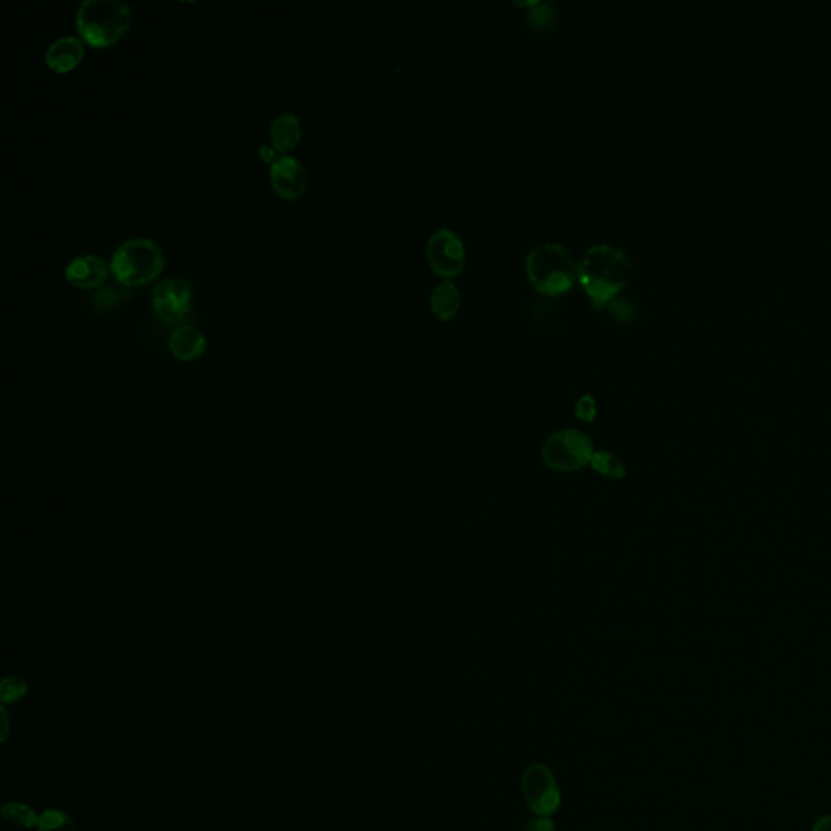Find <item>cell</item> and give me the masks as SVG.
<instances>
[{
    "label": "cell",
    "instance_id": "cell-1",
    "mask_svg": "<svg viewBox=\"0 0 831 831\" xmlns=\"http://www.w3.org/2000/svg\"><path fill=\"white\" fill-rule=\"evenodd\" d=\"M630 260L624 250L609 244L590 247L578 265V281L596 311L621 293L630 280Z\"/></svg>",
    "mask_w": 831,
    "mask_h": 831
},
{
    "label": "cell",
    "instance_id": "cell-2",
    "mask_svg": "<svg viewBox=\"0 0 831 831\" xmlns=\"http://www.w3.org/2000/svg\"><path fill=\"white\" fill-rule=\"evenodd\" d=\"M77 30L93 48H109L129 31L132 9L119 0H85L77 10Z\"/></svg>",
    "mask_w": 831,
    "mask_h": 831
},
{
    "label": "cell",
    "instance_id": "cell-3",
    "mask_svg": "<svg viewBox=\"0 0 831 831\" xmlns=\"http://www.w3.org/2000/svg\"><path fill=\"white\" fill-rule=\"evenodd\" d=\"M526 275L536 291L546 296H560L572 289L578 267L569 250L559 244H541L526 257Z\"/></svg>",
    "mask_w": 831,
    "mask_h": 831
},
{
    "label": "cell",
    "instance_id": "cell-4",
    "mask_svg": "<svg viewBox=\"0 0 831 831\" xmlns=\"http://www.w3.org/2000/svg\"><path fill=\"white\" fill-rule=\"evenodd\" d=\"M163 267V252L156 242L145 237L122 242L112 254L111 273L124 286L147 285L160 275Z\"/></svg>",
    "mask_w": 831,
    "mask_h": 831
},
{
    "label": "cell",
    "instance_id": "cell-5",
    "mask_svg": "<svg viewBox=\"0 0 831 831\" xmlns=\"http://www.w3.org/2000/svg\"><path fill=\"white\" fill-rule=\"evenodd\" d=\"M595 447L590 437L578 429L552 434L543 447V461L551 470L573 473L590 465Z\"/></svg>",
    "mask_w": 831,
    "mask_h": 831
},
{
    "label": "cell",
    "instance_id": "cell-6",
    "mask_svg": "<svg viewBox=\"0 0 831 831\" xmlns=\"http://www.w3.org/2000/svg\"><path fill=\"white\" fill-rule=\"evenodd\" d=\"M526 804L536 815L551 817L560 806V789L552 771L543 763H533L521 776Z\"/></svg>",
    "mask_w": 831,
    "mask_h": 831
},
{
    "label": "cell",
    "instance_id": "cell-7",
    "mask_svg": "<svg viewBox=\"0 0 831 831\" xmlns=\"http://www.w3.org/2000/svg\"><path fill=\"white\" fill-rule=\"evenodd\" d=\"M151 307L163 322H184L192 309V285L186 278L161 281L151 293Z\"/></svg>",
    "mask_w": 831,
    "mask_h": 831
},
{
    "label": "cell",
    "instance_id": "cell-8",
    "mask_svg": "<svg viewBox=\"0 0 831 831\" xmlns=\"http://www.w3.org/2000/svg\"><path fill=\"white\" fill-rule=\"evenodd\" d=\"M427 262L437 275L453 278L465 268V244L450 229H439L427 242Z\"/></svg>",
    "mask_w": 831,
    "mask_h": 831
},
{
    "label": "cell",
    "instance_id": "cell-9",
    "mask_svg": "<svg viewBox=\"0 0 831 831\" xmlns=\"http://www.w3.org/2000/svg\"><path fill=\"white\" fill-rule=\"evenodd\" d=\"M270 182L281 199L296 200L307 187L304 164L294 156L283 155L270 166Z\"/></svg>",
    "mask_w": 831,
    "mask_h": 831
},
{
    "label": "cell",
    "instance_id": "cell-10",
    "mask_svg": "<svg viewBox=\"0 0 831 831\" xmlns=\"http://www.w3.org/2000/svg\"><path fill=\"white\" fill-rule=\"evenodd\" d=\"M108 265L98 255H80L65 268L70 285L80 289H95L108 278Z\"/></svg>",
    "mask_w": 831,
    "mask_h": 831
},
{
    "label": "cell",
    "instance_id": "cell-11",
    "mask_svg": "<svg viewBox=\"0 0 831 831\" xmlns=\"http://www.w3.org/2000/svg\"><path fill=\"white\" fill-rule=\"evenodd\" d=\"M85 56V44L75 36H64L49 46L46 51V64L57 74H67L74 70Z\"/></svg>",
    "mask_w": 831,
    "mask_h": 831
},
{
    "label": "cell",
    "instance_id": "cell-12",
    "mask_svg": "<svg viewBox=\"0 0 831 831\" xmlns=\"http://www.w3.org/2000/svg\"><path fill=\"white\" fill-rule=\"evenodd\" d=\"M301 137V121L294 112H281L273 119L270 125V140H272V147L281 156L298 147Z\"/></svg>",
    "mask_w": 831,
    "mask_h": 831
},
{
    "label": "cell",
    "instance_id": "cell-13",
    "mask_svg": "<svg viewBox=\"0 0 831 831\" xmlns=\"http://www.w3.org/2000/svg\"><path fill=\"white\" fill-rule=\"evenodd\" d=\"M207 348L205 335L199 328L192 325H181L177 327L171 338H169V349L171 353L181 361H195L199 359Z\"/></svg>",
    "mask_w": 831,
    "mask_h": 831
},
{
    "label": "cell",
    "instance_id": "cell-14",
    "mask_svg": "<svg viewBox=\"0 0 831 831\" xmlns=\"http://www.w3.org/2000/svg\"><path fill=\"white\" fill-rule=\"evenodd\" d=\"M461 296L452 281H444L435 286L431 296V311L442 322L452 320L460 311Z\"/></svg>",
    "mask_w": 831,
    "mask_h": 831
},
{
    "label": "cell",
    "instance_id": "cell-15",
    "mask_svg": "<svg viewBox=\"0 0 831 831\" xmlns=\"http://www.w3.org/2000/svg\"><path fill=\"white\" fill-rule=\"evenodd\" d=\"M2 817H4L5 822L12 823L15 827H38L39 815L30 806H26L22 802H7V804H4Z\"/></svg>",
    "mask_w": 831,
    "mask_h": 831
},
{
    "label": "cell",
    "instance_id": "cell-16",
    "mask_svg": "<svg viewBox=\"0 0 831 831\" xmlns=\"http://www.w3.org/2000/svg\"><path fill=\"white\" fill-rule=\"evenodd\" d=\"M590 465L593 466L596 473L601 474L604 478L622 479L627 473L624 463L616 455H612L611 452H606V450L595 452Z\"/></svg>",
    "mask_w": 831,
    "mask_h": 831
},
{
    "label": "cell",
    "instance_id": "cell-17",
    "mask_svg": "<svg viewBox=\"0 0 831 831\" xmlns=\"http://www.w3.org/2000/svg\"><path fill=\"white\" fill-rule=\"evenodd\" d=\"M38 831H78L74 820L67 812L59 809L44 810L39 815Z\"/></svg>",
    "mask_w": 831,
    "mask_h": 831
},
{
    "label": "cell",
    "instance_id": "cell-18",
    "mask_svg": "<svg viewBox=\"0 0 831 831\" xmlns=\"http://www.w3.org/2000/svg\"><path fill=\"white\" fill-rule=\"evenodd\" d=\"M26 692H28V684L23 681L22 677H5L0 684V700L4 705L22 700Z\"/></svg>",
    "mask_w": 831,
    "mask_h": 831
},
{
    "label": "cell",
    "instance_id": "cell-19",
    "mask_svg": "<svg viewBox=\"0 0 831 831\" xmlns=\"http://www.w3.org/2000/svg\"><path fill=\"white\" fill-rule=\"evenodd\" d=\"M575 416L583 422H593L596 418V400L591 395L580 398L575 405Z\"/></svg>",
    "mask_w": 831,
    "mask_h": 831
},
{
    "label": "cell",
    "instance_id": "cell-20",
    "mask_svg": "<svg viewBox=\"0 0 831 831\" xmlns=\"http://www.w3.org/2000/svg\"><path fill=\"white\" fill-rule=\"evenodd\" d=\"M528 20L536 28H546V26H551V23H554V12H552L551 7L539 4L536 5V10L528 15Z\"/></svg>",
    "mask_w": 831,
    "mask_h": 831
},
{
    "label": "cell",
    "instance_id": "cell-21",
    "mask_svg": "<svg viewBox=\"0 0 831 831\" xmlns=\"http://www.w3.org/2000/svg\"><path fill=\"white\" fill-rule=\"evenodd\" d=\"M526 831H556V823L551 817H546V815H538L536 819L531 820L528 825H526Z\"/></svg>",
    "mask_w": 831,
    "mask_h": 831
},
{
    "label": "cell",
    "instance_id": "cell-22",
    "mask_svg": "<svg viewBox=\"0 0 831 831\" xmlns=\"http://www.w3.org/2000/svg\"><path fill=\"white\" fill-rule=\"evenodd\" d=\"M114 304H116V294H114L112 289H104V291H100L95 296V306L100 311H106V309L114 306Z\"/></svg>",
    "mask_w": 831,
    "mask_h": 831
},
{
    "label": "cell",
    "instance_id": "cell-23",
    "mask_svg": "<svg viewBox=\"0 0 831 831\" xmlns=\"http://www.w3.org/2000/svg\"><path fill=\"white\" fill-rule=\"evenodd\" d=\"M611 312L617 320H629L632 317L633 309L629 302L619 299V301L611 302Z\"/></svg>",
    "mask_w": 831,
    "mask_h": 831
},
{
    "label": "cell",
    "instance_id": "cell-24",
    "mask_svg": "<svg viewBox=\"0 0 831 831\" xmlns=\"http://www.w3.org/2000/svg\"><path fill=\"white\" fill-rule=\"evenodd\" d=\"M278 155H280V153H278L275 148L270 147V145H263V147H260V156H262L263 161L270 163V166H272V164L280 158Z\"/></svg>",
    "mask_w": 831,
    "mask_h": 831
},
{
    "label": "cell",
    "instance_id": "cell-25",
    "mask_svg": "<svg viewBox=\"0 0 831 831\" xmlns=\"http://www.w3.org/2000/svg\"><path fill=\"white\" fill-rule=\"evenodd\" d=\"M812 831H831V815H825L822 819L817 820Z\"/></svg>",
    "mask_w": 831,
    "mask_h": 831
},
{
    "label": "cell",
    "instance_id": "cell-26",
    "mask_svg": "<svg viewBox=\"0 0 831 831\" xmlns=\"http://www.w3.org/2000/svg\"><path fill=\"white\" fill-rule=\"evenodd\" d=\"M2 742L7 741V737H9V716H7V711H5V707H2Z\"/></svg>",
    "mask_w": 831,
    "mask_h": 831
}]
</instances>
